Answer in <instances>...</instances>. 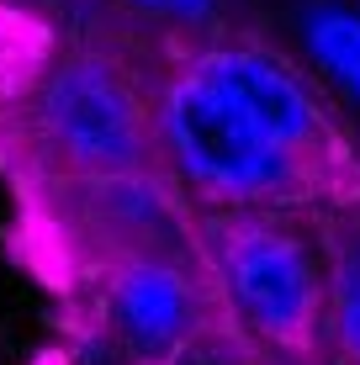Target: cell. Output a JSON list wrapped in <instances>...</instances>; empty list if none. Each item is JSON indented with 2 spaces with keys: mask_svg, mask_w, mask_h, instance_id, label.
Masks as SVG:
<instances>
[{
  "mask_svg": "<svg viewBox=\"0 0 360 365\" xmlns=\"http://www.w3.org/2000/svg\"><path fill=\"white\" fill-rule=\"evenodd\" d=\"M180 58H191L207 80H217L222 91L239 101L259 128L324 185L329 207L360 196L355 143L344 138L339 122L329 117V106L318 101V91L281 53H270V48H259V43H244V37H212V43L191 48V53H180Z\"/></svg>",
  "mask_w": 360,
  "mask_h": 365,
  "instance_id": "cell-5",
  "label": "cell"
},
{
  "mask_svg": "<svg viewBox=\"0 0 360 365\" xmlns=\"http://www.w3.org/2000/svg\"><path fill=\"white\" fill-rule=\"evenodd\" d=\"M96 323L128 365H175L222 312L202 255H133L96 270Z\"/></svg>",
  "mask_w": 360,
  "mask_h": 365,
  "instance_id": "cell-6",
  "label": "cell"
},
{
  "mask_svg": "<svg viewBox=\"0 0 360 365\" xmlns=\"http://www.w3.org/2000/svg\"><path fill=\"white\" fill-rule=\"evenodd\" d=\"M117 6L138 11V16H154V21H175V27H207L222 0H117Z\"/></svg>",
  "mask_w": 360,
  "mask_h": 365,
  "instance_id": "cell-10",
  "label": "cell"
},
{
  "mask_svg": "<svg viewBox=\"0 0 360 365\" xmlns=\"http://www.w3.org/2000/svg\"><path fill=\"white\" fill-rule=\"evenodd\" d=\"M329 259V360L360 365V196L318 207Z\"/></svg>",
  "mask_w": 360,
  "mask_h": 365,
  "instance_id": "cell-7",
  "label": "cell"
},
{
  "mask_svg": "<svg viewBox=\"0 0 360 365\" xmlns=\"http://www.w3.org/2000/svg\"><path fill=\"white\" fill-rule=\"evenodd\" d=\"M329 365H334V360H329Z\"/></svg>",
  "mask_w": 360,
  "mask_h": 365,
  "instance_id": "cell-11",
  "label": "cell"
},
{
  "mask_svg": "<svg viewBox=\"0 0 360 365\" xmlns=\"http://www.w3.org/2000/svg\"><path fill=\"white\" fill-rule=\"evenodd\" d=\"M159 159L196 212L207 207H329L287 148L276 143L217 80L175 58L148 91Z\"/></svg>",
  "mask_w": 360,
  "mask_h": 365,
  "instance_id": "cell-2",
  "label": "cell"
},
{
  "mask_svg": "<svg viewBox=\"0 0 360 365\" xmlns=\"http://www.w3.org/2000/svg\"><path fill=\"white\" fill-rule=\"evenodd\" d=\"M21 201L37 233L91 275L133 255H196V207L165 165L27 175Z\"/></svg>",
  "mask_w": 360,
  "mask_h": 365,
  "instance_id": "cell-4",
  "label": "cell"
},
{
  "mask_svg": "<svg viewBox=\"0 0 360 365\" xmlns=\"http://www.w3.org/2000/svg\"><path fill=\"white\" fill-rule=\"evenodd\" d=\"M11 128L27 175L165 165L148 91L128 64H117L101 48H64L48 64H37L21 85Z\"/></svg>",
  "mask_w": 360,
  "mask_h": 365,
  "instance_id": "cell-3",
  "label": "cell"
},
{
  "mask_svg": "<svg viewBox=\"0 0 360 365\" xmlns=\"http://www.w3.org/2000/svg\"><path fill=\"white\" fill-rule=\"evenodd\" d=\"M196 255L217 312L270 365H329V259L318 207H207Z\"/></svg>",
  "mask_w": 360,
  "mask_h": 365,
  "instance_id": "cell-1",
  "label": "cell"
},
{
  "mask_svg": "<svg viewBox=\"0 0 360 365\" xmlns=\"http://www.w3.org/2000/svg\"><path fill=\"white\" fill-rule=\"evenodd\" d=\"M302 43L313 53V64L344 96L360 101V11L339 6V0H313L302 11Z\"/></svg>",
  "mask_w": 360,
  "mask_h": 365,
  "instance_id": "cell-8",
  "label": "cell"
},
{
  "mask_svg": "<svg viewBox=\"0 0 360 365\" xmlns=\"http://www.w3.org/2000/svg\"><path fill=\"white\" fill-rule=\"evenodd\" d=\"M175 365H270V360H265V355H254V349L244 344V339L233 334L228 323H217V329L207 334V339H196V344L185 349Z\"/></svg>",
  "mask_w": 360,
  "mask_h": 365,
  "instance_id": "cell-9",
  "label": "cell"
}]
</instances>
